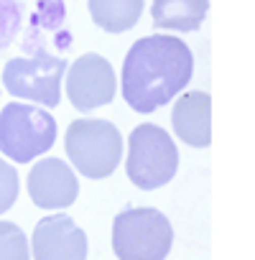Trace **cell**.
<instances>
[{"label": "cell", "instance_id": "6da1fadb", "mask_svg": "<svg viewBox=\"0 0 255 260\" xmlns=\"http://www.w3.org/2000/svg\"><path fill=\"white\" fill-rule=\"evenodd\" d=\"M194 74L192 49L166 34L138 39L122 64V97L136 112H156L171 102Z\"/></svg>", "mask_w": 255, "mask_h": 260}, {"label": "cell", "instance_id": "7a4b0ae2", "mask_svg": "<svg viewBox=\"0 0 255 260\" xmlns=\"http://www.w3.org/2000/svg\"><path fill=\"white\" fill-rule=\"evenodd\" d=\"M171 245L174 227L153 207L125 209L112 222V250L117 260H166Z\"/></svg>", "mask_w": 255, "mask_h": 260}, {"label": "cell", "instance_id": "3957f363", "mask_svg": "<svg viewBox=\"0 0 255 260\" xmlns=\"http://www.w3.org/2000/svg\"><path fill=\"white\" fill-rule=\"evenodd\" d=\"M56 141V120L36 107L23 102H8L0 110V153L28 164L41 153L51 151Z\"/></svg>", "mask_w": 255, "mask_h": 260}, {"label": "cell", "instance_id": "277c9868", "mask_svg": "<svg viewBox=\"0 0 255 260\" xmlns=\"http://www.w3.org/2000/svg\"><path fill=\"white\" fill-rule=\"evenodd\" d=\"M128 179L138 189L153 191L164 184H169L176 176L179 169V151L176 143L164 127L153 122L138 125L131 141H128Z\"/></svg>", "mask_w": 255, "mask_h": 260}, {"label": "cell", "instance_id": "5b68a950", "mask_svg": "<svg viewBox=\"0 0 255 260\" xmlns=\"http://www.w3.org/2000/svg\"><path fill=\"white\" fill-rule=\"evenodd\" d=\"M64 143L74 169L87 179H107L122 158V136L110 120H74Z\"/></svg>", "mask_w": 255, "mask_h": 260}, {"label": "cell", "instance_id": "8992f818", "mask_svg": "<svg viewBox=\"0 0 255 260\" xmlns=\"http://www.w3.org/2000/svg\"><path fill=\"white\" fill-rule=\"evenodd\" d=\"M64 56L39 51L31 59H11L3 72L6 89L18 100H31L44 107H56L61 100V74L67 72Z\"/></svg>", "mask_w": 255, "mask_h": 260}, {"label": "cell", "instance_id": "52a82bcc", "mask_svg": "<svg viewBox=\"0 0 255 260\" xmlns=\"http://www.w3.org/2000/svg\"><path fill=\"white\" fill-rule=\"evenodd\" d=\"M67 69V94L77 110L89 112L112 102L117 92V77L107 59L100 54H82Z\"/></svg>", "mask_w": 255, "mask_h": 260}, {"label": "cell", "instance_id": "ba28073f", "mask_svg": "<svg viewBox=\"0 0 255 260\" xmlns=\"http://www.w3.org/2000/svg\"><path fill=\"white\" fill-rule=\"evenodd\" d=\"M36 260H87V235L69 214L44 217L31 237Z\"/></svg>", "mask_w": 255, "mask_h": 260}, {"label": "cell", "instance_id": "9c48e42d", "mask_svg": "<svg viewBox=\"0 0 255 260\" xmlns=\"http://www.w3.org/2000/svg\"><path fill=\"white\" fill-rule=\"evenodd\" d=\"M28 194L41 209H67L77 202L79 181L61 158H41L28 171Z\"/></svg>", "mask_w": 255, "mask_h": 260}, {"label": "cell", "instance_id": "30bf717a", "mask_svg": "<svg viewBox=\"0 0 255 260\" xmlns=\"http://www.w3.org/2000/svg\"><path fill=\"white\" fill-rule=\"evenodd\" d=\"M171 125L186 146L207 148L212 143V97L207 92H186L174 105Z\"/></svg>", "mask_w": 255, "mask_h": 260}, {"label": "cell", "instance_id": "8fae6325", "mask_svg": "<svg viewBox=\"0 0 255 260\" xmlns=\"http://www.w3.org/2000/svg\"><path fill=\"white\" fill-rule=\"evenodd\" d=\"M209 13V0H153L151 16L156 28L166 31H197Z\"/></svg>", "mask_w": 255, "mask_h": 260}, {"label": "cell", "instance_id": "7c38bea8", "mask_svg": "<svg viewBox=\"0 0 255 260\" xmlns=\"http://www.w3.org/2000/svg\"><path fill=\"white\" fill-rule=\"evenodd\" d=\"M92 21L107 34H125L131 31L146 8V0H89Z\"/></svg>", "mask_w": 255, "mask_h": 260}, {"label": "cell", "instance_id": "4fadbf2b", "mask_svg": "<svg viewBox=\"0 0 255 260\" xmlns=\"http://www.w3.org/2000/svg\"><path fill=\"white\" fill-rule=\"evenodd\" d=\"M0 260H31L28 240L13 222H0Z\"/></svg>", "mask_w": 255, "mask_h": 260}, {"label": "cell", "instance_id": "5bb4252c", "mask_svg": "<svg viewBox=\"0 0 255 260\" xmlns=\"http://www.w3.org/2000/svg\"><path fill=\"white\" fill-rule=\"evenodd\" d=\"M23 21V0H0V51H3L16 34L21 31Z\"/></svg>", "mask_w": 255, "mask_h": 260}, {"label": "cell", "instance_id": "9a60e30c", "mask_svg": "<svg viewBox=\"0 0 255 260\" xmlns=\"http://www.w3.org/2000/svg\"><path fill=\"white\" fill-rule=\"evenodd\" d=\"M67 18L61 0H39V11L31 21V28H59Z\"/></svg>", "mask_w": 255, "mask_h": 260}, {"label": "cell", "instance_id": "2e32d148", "mask_svg": "<svg viewBox=\"0 0 255 260\" xmlns=\"http://www.w3.org/2000/svg\"><path fill=\"white\" fill-rule=\"evenodd\" d=\"M18 199V171L0 158V214L8 212Z\"/></svg>", "mask_w": 255, "mask_h": 260}]
</instances>
